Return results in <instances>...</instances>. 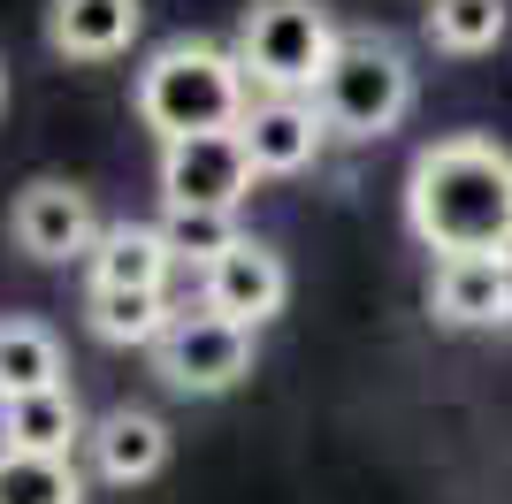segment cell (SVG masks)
Instances as JSON below:
<instances>
[{
    "instance_id": "obj_1",
    "label": "cell",
    "mask_w": 512,
    "mask_h": 504,
    "mask_svg": "<svg viewBox=\"0 0 512 504\" xmlns=\"http://www.w3.org/2000/svg\"><path fill=\"white\" fill-rule=\"evenodd\" d=\"M406 230L444 252H512V146L451 130L406 168Z\"/></svg>"
},
{
    "instance_id": "obj_2",
    "label": "cell",
    "mask_w": 512,
    "mask_h": 504,
    "mask_svg": "<svg viewBox=\"0 0 512 504\" xmlns=\"http://www.w3.org/2000/svg\"><path fill=\"white\" fill-rule=\"evenodd\" d=\"M253 107V77L237 62V46L214 39H169L153 46L138 84H130V115L169 146V138H192V130H237Z\"/></svg>"
},
{
    "instance_id": "obj_3",
    "label": "cell",
    "mask_w": 512,
    "mask_h": 504,
    "mask_svg": "<svg viewBox=\"0 0 512 504\" xmlns=\"http://www.w3.org/2000/svg\"><path fill=\"white\" fill-rule=\"evenodd\" d=\"M413 92H421V77H413L406 46L383 39V31H344L337 62L321 69V84H314V107L329 123V138L367 146V138H390L413 115Z\"/></svg>"
},
{
    "instance_id": "obj_4",
    "label": "cell",
    "mask_w": 512,
    "mask_h": 504,
    "mask_svg": "<svg viewBox=\"0 0 512 504\" xmlns=\"http://www.w3.org/2000/svg\"><path fill=\"white\" fill-rule=\"evenodd\" d=\"M337 23L321 0H245L237 16V62L253 77V92H306L314 100L321 69L337 62Z\"/></svg>"
},
{
    "instance_id": "obj_5",
    "label": "cell",
    "mask_w": 512,
    "mask_h": 504,
    "mask_svg": "<svg viewBox=\"0 0 512 504\" xmlns=\"http://www.w3.org/2000/svg\"><path fill=\"white\" fill-rule=\"evenodd\" d=\"M253 336L260 329L214 314V306H184L169 321V336L153 344V375L169 390H184V398H222V390H237L253 375Z\"/></svg>"
},
{
    "instance_id": "obj_6",
    "label": "cell",
    "mask_w": 512,
    "mask_h": 504,
    "mask_svg": "<svg viewBox=\"0 0 512 504\" xmlns=\"http://www.w3.org/2000/svg\"><path fill=\"white\" fill-rule=\"evenodd\" d=\"M100 207H92L85 184H69V176H31L16 191V207H8V245L23 260H39V268H62V260H85L100 245Z\"/></svg>"
},
{
    "instance_id": "obj_7",
    "label": "cell",
    "mask_w": 512,
    "mask_h": 504,
    "mask_svg": "<svg viewBox=\"0 0 512 504\" xmlns=\"http://www.w3.org/2000/svg\"><path fill=\"white\" fill-rule=\"evenodd\" d=\"M153 184H161V207H230L237 214L260 176H253V153H245L237 130H192V138L161 146Z\"/></svg>"
},
{
    "instance_id": "obj_8",
    "label": "cell",
    "mask_w": 512,
    "mask_h": 504,
    "mask_svg": "<svg viewBox=\"0 0 512 504\" xmlns=\"http://www.w3.org/2000/svg\"><path fill=\"white\" fill-rule=\"evenodd\" d=\"M283 298H291V260H283L268 237H237L222 260H207V268H199V306L245 321V329L276 321Z\"/></svg>"
},
{
    "instance_id": "obj_9",
    "label": "cell",
    "mask_w": 512,
    "mask_h": 504,
    "mask_svg": "<svg viewBox=\"0 0 512 504\" xmlns=\"http://www.w3.org/2000/svg\"><path fill=\"white\" fill-rule=\"evenodd\" d=\"M237 138L253 153V176H306L329 153V123H321V107L306 92H253Z\"/></svg>"
},
{
    "instance_id": "obj_10",
    "label": "cell",
    "mask_w": 512,
    "mask_h": 504,
    "mask_svg": "<svg viewBox=\"0 0 512 504\" xmlns=\"http://www.w3.org/2000/svg\"><path fill=\"white\" fill-rule=\"evenodd\" d=\"M146 31V0H46V46L62 62H123Z\"/></svg>"
},
{
    "instance_id": "obj_11",
    "label": "cell",
    "mask_w": 512,
    "mask_h": 504,
    "mask_svg": "<svg viewBox=\"0 0 512 504\" xmlns=\"http://www.w3.org/2000/svg\"><path fill=\"white\" fill-rule=\"evenodd\" d=\"M85 459H92V474H100L107 489H138L169 466V420L146 413V405H115V413L92 420Z\"/></svg>"
},
{
    "instance_id": "obj_12",
    "label": "cell",
    "mask_w": 512,
    "mask_h": 504,
    "mask_svg": "<svg viewBox=\"0 0 512 504\" xmlns=\"http://www.w3.org/2000/svg\"><path fill=\"white\" fill-rule=\"evenodd\" d=\"M428 314L451 329H497L512 321L505 306V252H444L428 275Z\"/></svg>"
},
{
    "instance_id": "obj_13",
    "label": "cell",
    "mask_w": 512,
    "mask_h": 504,
    "mask_svg": "<svg viewBox=\"0 0 512 504\" xmlns=\"http://www.w3.org/2000/svg\"><path fill=\"white\" fill-rule=\"evenodd\" d=\"M85 436H92V420H85V405H77V390H69V382L31 390V398H0V451L69 459Z\"/></svg>"
},
{
    "instance_id": "obj_14",
    "label": "cell",
    "mask_w": 512,
    "mask_h": 504,
    "mask_svg": "<svg viewBox=\"0 0 512 504\" xmlns=\"http://www.w3.org/2000/svg\"><path fill=\"white\" fill-rule=\"evenodd\" d=\"M92 291H169L176 252L161 237V222H107L100 245L85 252Z\"/></svg>"
},
{
    "instance_id": "obj_15",
    "label": "cell",
    "mask_w": 512,
    "mask_h": 504,
    "mask_svg": "<svg viewBox=\"0 0 512 504\" xmlns=\"http://www.w3.org/2000/svg\"><path fill=\"white\" fill-rule=\"evenodd\" d=\"M62 375H69V359H62V336L46 329V321H31V314L0 321V398L54 390Z\"/></svg>"
},
{
    "instance_id": "obj_16",
    "label": "cell",
    "mask_w": 512,
    "mask_h": 504,
    "mask_svg": "<svg viewBox=\"0 0 512 504\" xmlns=\"http://www.w3.org/2000/svg\"><path fill=\"white\" fill-rule=\"evenodd\" d=\"M176 321L169 291H85V329L100 336V344H161Z\"/></svg>"
},
{
    "instance_id": "obj_17",
    "label": "cell",
    "mask_w": 512,
    "mask_h": 504,
    "mask_svg": "<svg viewBox=\"0 0 512 504\" xmlns=\"http://www.w3.org/2000/svg\"><path fill=\"white\" fill-rule=\"evenodd\" d=\"M512 31V0H428V46L436 54H490L497 39Z\"/></svg>"
},
{
    "instance_id": "obj_18",
    "label": "cell",
    "mask_w": 512,
    "mask_h": 504,
    "mask_svg": "<svg viewBox=\"0 0 512 504\" xmlns=\"http://www.w3.org/2000/svg\"><path fill=\"white\" fill-rule=\"evenodd\" d=\"M161 237H169V252H176V268H207V260H222V252L237 245V214L230 207H161Z\"/></svg>"
},
{
    "instance_id": "obj_19",
    "label": "cell",
    "mask_w": 512,
    "mask_h": 504,
    "mask_svg": "<svg viewBox=\"0 0 512 504\" xmlns=\"http://www.w3.org/2000/svg\"><path fill=\"white\" fill-rule=\"evenodd\" d=\"M0 504H85V474L69 459L0 451Z\"/></svg>"
},
{
    "instance_id": "obj_20",
    "label": "cell",
    "mask_w": 512,
    "mask_h": 504,
    "mask_svg": "<svg viewBox=\"0 0 512 504\" xmlns=\"http://www.w3.org/2000/svg\"><path fill=\"white\" fill-rule=\"evenodd\" d=\"M505 306H512V252H505Z\"/></svg>"
},
{
    "instance_id": "obj_21",
    "label": "cell",
    "mask_w": 512,
    "mask_h": 504,
    "mask_svg": "<svg viewBox=\"0 0 512 504\" xmlns=\"http://www.w3.org/2000/svg\"><path fill=\"white\" fill-rule=\"evenodd\" d=\"M0 107H8V62H0Z\"/></svg>"
}]
</instances>
